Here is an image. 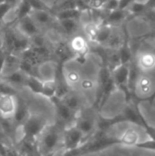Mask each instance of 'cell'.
<instances>
[{
  "label": "cell",
  "instance_id": "6da1fadb",
  "mask_svg": "<svg viewBox=\"0 0 155 156\" xmlns=\"http://www.w3.org/2000/svg\"><path fill=\"white\" fill-rule=\"evenodd\" d=\"M141 102H143L142 98L136 95L132 97L128 102H126L125 108L118 115L111 118L99 116L97 119L96 129L108 132L111 127L115 125L123 122H129L143 128L145 133L150 136V138L155 141V128L147 122V121L142 114L139 107Z\"/></svg>",
  "mask_w": 155,
  "mask_h": 156
},
{
  "label": "cell",
  "instance_id": "7a4b0ae2",
  "mask_svg": "<svg viewBox=\"0 0 155 156\" xmlns=\"http://www.w3.org/2000/svg\"><path fill=\"white\" fill-rule=\"evenodd\" d=\"M139 142V134L133 129L126 130L121 135L109 134L106 131L97 130L79 148V156L99 153L115 145L135 146Z\"/></svg>",
  "mask_w": 155,
  "mask_h": 156
},
{
  "label": "cell",
  "instance_id": "3957f363",
  "mask_svg": "<svg viewBox=\"0 0 155 156\" xmlns=\"http://www.w3.org/2000/svg\"><path fill=\"white\" fill-rule=\"evenodd\" d=\"M64 129L65 128L58 122H55L54 124H48L37 141V147L40 156L56 152L59 149Z\"/></svg>",
  "mask_w": 155,
  "mask_h": 156
},
{
  "label": "cell",
  "instance_id": "277c9868",
  "mask_svg": "<svg viewBox=\"0 0 155 156\" xmlns=\"http://www.w3.org/2000/svg\"><path fill=\"white\" fill-rule=\"evenodd\" d=\"M48 120L40 113H29L26 120L21 125V137L19 142L37 144V141L48 126Z\"/></svg>",
  "mask_w": 155,
  "mask_h": 156
},
{
  "label": "cell",
  "instance_id": "5b68a950",
  "mask_svg": "<svg viewBox=\"0 0 155 156\" xmlns=\"http://www.w3.org/2000/svg\"><path fill=\"white\" fill-rule=\"evenodd\" d=\"M87 141L83 133L73 124L63 130L61 148L64 150H75L79 148Z\"/></svg>",
  "mask_w": 155,
  "mask_h": 156
},
{
  "label": "cell",
  "instance_id": "8992f818",
  "mask_svg": "<svg viewBox=\"0 0 155 156\" xmlns=\"http://www.w3.org/2000/svg\"><path fill=\"white\" fill-rule=\"evenodd\" d=\"M68 45L75 59L86 58L90 51V43L87 37L78 33L68 39Z\"/></svg>",
  "mask_w": 155,
  "mask_h": 156
},
{
  "label": "cell",
  "instance_id": "52a82bcc",
  "mask_svg": "<svg viewBox=\"0 0 155 156\" xmlns=\"http://www.w3.org/2000/svg\"><path fill=\"white\" fill-rule=\"evenodd\" d=\"M97 119L93 113L83 112L81 110L77 114V117L73 122V125L79 130L83 135L88 140L96 131L97 127Z\"/></svg>",
  "mask_w": 155,
  "mask_h": 156
},
{
  "label": "cell",
  "instance_id": "ba28073f",
  "mask_svg": "<svg viewBox=\"0 0 155 156\" xmlns=\"http://www.w3.org/2000/svg\"><path fill=\"white\" fill-rule=\"evenodd\" d=\"M50 101L52 104L55 106L56 115H57L56 122L60 123L64 128L72 125L78 113L71 111L60 99L57 97H54Z\"/></svg>",
  "mask_w": 155,
  "mask_h": 156
},
{
  "label": "cell",
  "instance_id": "9c48e42d",
  "mask_svg": "<svg viewBox=\"0 0 155 156\" xmlns=\"http://www.w3.org/2000/svg\"><path fill=\"white\" fill-rule=\"evenodd\" d=\"M29 113L30 112L28 111V107H27V104L26 103L25 100L17 94L16 96V109H15L14 114L11 118L16 131H17V129H19L21 127V125L26 120Z\"/></svg>",
  "mask_w": 155,
  "mask_h": 156
},
{
  "label": "cell",
  "instance_id": "30bf717a",
  "mask_svg": "<svg viewBox=\"0 0 155 156\" xmlns=\"http://www.w3.org/2000/svg\"><path fill=\"white\" fill-rule=\"evenodd\" d=\"M141 72H148L155 69V52L152 50H143L138 54L134 62Z\"/></svg>",
  "mask_w": 155,
  "mask_h": 156
},
{
  "label": "cell",
  "instance_id": "8fae6325",
  "mask_svg": "<svg viewBox=\"0 0 155 156\" xmlns=\"http://www.w3.org/2000/svg\"><path fill=\"white\" fill-rule=\"evenodd\" d=\"M15 25L18 28V30L23 35L27 37L29 39L31 37H33L34 36L39 34V33H42L40 31V29L38 28V27L37 26V24L34 22V20L31 18V16L29 15L18 19L15 23Z\"/></svg>",
  "mask_w": 155,
  "mask_h": 156
},
{
  "label": "cell",
  "instance_id": "7c38bea8",
  "mask_svg": "<svg viewBox=\"0 0 155 156\" xmlns=\"http://www.w3.org/2000/svg\"><path fill=\"white\" fill-rule=\"evenodd\" d=\"M16 96L0 94V116L1 117L12 118L16 109Z\"/></svg>",
  "mask_w": 155,
  "mask_h": 156
},
{
  "label": "cell",
  "instance_id": "4fadbf2b",
  "mask_svg": "<svg viewBox=\"0 0 155 156\" xmlns=\"http://www.w3.org/2000/svg\"><path fill=\"white\" fill-rule=\"evenodd\" d=\"M129 16V13L127 9H121L117 8L113 11H111L107 13L105 23L112 26V27H118V25L124 22L125 18Z\"/></svg>",
  "mask_w": 155,
  "mask_h": 156
},
{
  "label": "cell",
  "instance_id": "5bb4252c",
  "mask_svg": "<svg viewBox=\"0 0 155 156\" xmlns=\"http://www.w3.org/2000/svg\"><path fill=\"white\" fill-rule=\"evenodd\" d=\"M71 111H73L76 113H79L81 110V100L79 96L70 90L65 97L60 99Z\"/></svg>",
  "mask_w": 155,
  "mask_h": 156
},
{
  "label": "cell",
  "instance_id": "9a60e30c",
  "mask_svg": "<svg viewBox=\"0 0 155 156\" xmlns=\"http://www.w3.org/2000/svg\"><path fill=\"white\" fill-rule=\"evenodd\" d=\"M25 87L29 89L33 93L40 95L43 87V80L36 75H28L25 83Z\"/></svg>",
  "mask_w": 155,
  "mask_h": 156
},
{
  "label": "cell",
  "instance_id": "2e32d148",
  "mask_svg": "<svg viewBox=\"0 0 155 156\" xmlns=\"http://www.w3.org/2000/svg\"><path fill=\"white\" fill-rule=\"evenodd\" d=\"M61 69H62V73H63V77L66 80V82L69 84V86L71 88L74 85L79 84L81 81V75L80 72L78 69H65L62 68L61 66Z\"/></svg>",
  "mask_w": 155,
  "mask_h": 156
},
{
  "label": "cell",
  "instance_id": "e0dca14e",
  "mask_svg": "<svg viewBox=\"0 0 155 156\" xmlns=\"http://www.w3.org/2000/svg\"><path fill=\"white\" fill-rule=\"evenodd\" d=\"M40 95L48 100H52L56 97V82L54 80H43V87Z\"/></svg>",
  "mask_w": 155,
  "mask_h": 156
},
{
  "label": "cell",
  "instance_id": "ac0fdd59",
  "mask_svg": "<svg viewBox=\"0 0 155 156\" xmlns=\"http://www.w3.org/2000/svg\"><path fill=\"white\" fill-rule=\"evenodd\" d=\"M137 89H140L143 92H145V93L149 92L151 90V80H150V78L147 77L146 75H143L141 73L139 75L137 82H136L135 92H136Z\"/></svg>",
  "mask_w": 155,
  "mask_h": 156
},
{
  "label": "cell",
  "instance_id": "d6986e66",
  "mask_svg": "<svg viewBox=\"0 0 155 156\" xmlns=\"http://www.w3.org/2000/svg\"><path fill=\"white\" fill-rule=\"evenodd\" d=\"M139 16L143 17L145 21L148 23H151L152 25L155 26V8H146Z\"/></svg>",
  "mask_w": 155,
  "mask_h": 156
},
{
  "label": "cell",
  "instance_id": "ffe728a7",
  "mask_svg": "<svg viewBox=\"0 0 155 156\" xmlns=\"http://www.w3.org/2000/svg\"><path fill=\"white\" fill-rule=\"evenodd\" d=\"M135 146L137 148H141V149H144V150L155 151V141L150 139L145 142H138Z\"/></svg>",
  "mask_w": 155,
  "mask_h": 156
},
{
  "label": "cell",
  "instance_id": "44dd1931",
  "mask_svg": "<svg viewBox=\"0 0 155 156\" xmlns=\"http://www.w3.org/2000/svg\"><path fill=\"white\" fill-rule=\"evenodd\" d=\"M80 86L83 90H91L93 87H94V82L91 80H89V79H84V80H81L80 81Z\"/></svg>",
  "mask_w": 155,
  "mask_h": 156
},
{
  "label": "cell",
  "instance_id": "7402d4cb",
  "mask_svg": "<svg viewBox=\"0 0 155 156\" xmlns=\"http://www.w3.org/2000/svg\"><path fill=\"white\" fill-rule=\"evenodd\" d=\"M1 156H22V154H19L16 149L6 146L5 149L4 150L3 154H1Z\"/></svg>",
  "mask_w": 155,
  "mask_h": 156
},
{
  "label": "cell",
  "instance_id": "603a6c76",
  "mask_svg": "<svg viewBox=\"0 0 155 156\" xmlns=\"http://www.w3.org/2000/svg\"><path fill=\"white\" fill-rule=\"evenodd\" d=\"M22 156H40V154H38L37 150H32V151H27L25 153L21 154Z\"/></svg>",
  "mask_w": 155,
  "mask_h": 156
},
{
  "label": "cell",
  "instance_id": "cb8c5ba5",
  "mask_svg": "<svg viewBox=\"0 0 155 156\" xmlns=\"http://www.w3.org/2000/svg\"><path fill=\"white\" fill-rule=\"evenodd\" d=\"M155 100V90L152 93V95L150 96H147L145 98H143V101H148L149 103H153V101Z\"/></svg>",
  "mask_w": 155,
  "mask_h": 156
},
{
  "label": "cell",
  "instance_id": "d4e9b609",
  "mask_svg": "<svg viewBox=\"0 0 155 156\" xmlns=\"http://www.w3.org/2000/svg\"><path fill=\"white\" fill-rule=\"evenodd\" d=\"M155 8V0H147L146 2V8Z\"/></svg>",
  "mask_w": 155,
  "mask_h": 156
},
{
  "label": "cell",
  "instance_id": "484cf974",
  "mask_svg": "<svg viewBox=\"0 0 155 156\" xmlns=\"http://www.w3.org/2000/svg\"><path fill=\"white\" fill-rule=\"evenodd\" d=\"M55 154H56V152H53V153L48 154H46V155H44V156H55Z\"/></svg>",
  "mask_w": 155,
  "mask_h": 156
}]
</instances>
